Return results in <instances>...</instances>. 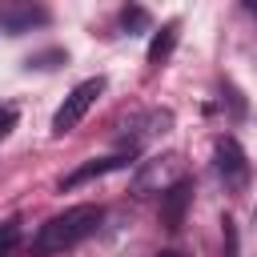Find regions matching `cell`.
Segmentation results:
<instances>
[{
	"instance_id": "cell-1",
	"label": "cell",
	"mask_w": 257,
	"mask_h": 257,
	"mask_svg": "<svg viewBox=\"0 0 257 257\" xmlns=\"http://www.w3.org/2000/svg\"><path fill=\"white\" fill-rule=\"evenodd\" d=\"M100 217H104V213H100L96 205H72V209H64V213L48 217V221L36 229V237H32V253H36V257H48V253H64V249L80 245L84 237L96 233Z\"/></svg>"
},
{
	"instance_id": "cell-2",
	"label": "cell",
	"mask_w": 257,
	"mask_h": 257,
	"mask_svg": "<svg viewBox=\"0 0 257 257\" xmlns=\"http://www.w3.org/2000/svg\"><path fill=\"white\" fill-rule=\"evenodd\" d=\"M100 92H104V76H88V80H80V84L64 96V104L52 112V137L72 133V128L88 116V108L100 100Z\"/></svg>"
},
{
	"instance_id": "cell-3",
	"label": "cell",
	"mask_w": 257,
	"mask_h": 257,
	"mask_svg": "<svg viewBox=\"0 0 257 257\" xmlns=\"http://www.w3.org/2000/svg\"><path fill=\"white\" fill-rule=\"evenodd\" d=\"M213 169H217V177H221V185L229 193H241L249 185V157L233 137H221L213 145Z\"/></svg>"
},
{
	"instance_id": "cell-4",
	"label": "cell",
	"mask_w": 257,
	"mask_h": 257,
	"mask_svg": "<svg viewBox=\"0 0 257 257\" xmlns=\"http://www.w3.org/2000/svg\"><path fill=\"white\" fill-rule=\"evenodd\" d=\"M189 201H193V185H189L185 177H181V181H173V185L161 193V225H165V229H181Z\"/></svg>"
},
{
	"instance_id": "cell-5",
	"label": "cell",
	"mask_w": 257,
	"mask_h": 257,
	"mask_svg": "<svg viewBox=\"0 0 257 257\" xmlns=\"http://www.w3.org/2000/svg\"><path fill=\"white\" fill-rule=\"evenodd\" d=\"M124 165H133V153H112V157H100V161H88V165H80V169H72L68 177H60V193H64V189H76V185H84V181H92V177H104V173H116V169H124Z\"/></svg>"
},
{
	"instance_id": "cell-6",
	"label": "cell",
	"mask_w": 257,
	"mask_h": 257,
	"mask_svg": "<svg viewBox=\"0 0 257 257\" xmlns=\"http://www.w3.org/2000/svg\"><path fill=\"white\" fill-rule=\"evenodd\" d=\"M48 24V12L44 8H32V4H0V28L8 36H20L28 28H40Z\"/></svg>"
},
{
	"instance_id": "cell-7",
	"label": "cell",
	"mask_w": 257,
	"mask_h": 257,
	"mask_svg": "<svg viewBox=\"0 0 257 257\" xmlns=\"http://www.w3.org/2000/svg\"><path fill=\"white\" fill-rule=\"evenodd\" d=\"M177 36H181V20H165L161 32H153V40H149V64H153V68H161V64L173 56Z\"/></svg>"
},
{
	"instance_id": "cell-8",
	"label": "cell",
	"mask_w": 257,
	"mask_h": 257,
	"mask_svg": "<svg viewBox=\"0 0 257 257\" xmlns=\"http://www.w3.org/2000/svg\"><path fill=\"white\" fill-rule=\"evenodd\" d=\"M120 24H124L128 32H149V28H153V16H149L141 4H128V8H120Z\"/></svg>"
},
{
	"instance_id": "cell-9",
	"label": "cell",
	"mask_w": 257,
	"mask_h": 257,
	"mask_svg": "<svg viewBox=\"0 0 257 257\" xmlns=\"http://www.w3.org/2000/svg\"><path fill=\"white\" fill-rule=\"evenodd\" d=\"M20 245V221H4L0 225V257H8Z\"/></svg>"
},
{
	"instance_id": "cell-10",
	"label": "cell",
	"mask_w": 257,
	"mask_h": 257,
	"mask_svg": "<svg viewBox=\"0 0 257 257\" xmlns=\"http://www.w3.org/2000/svg\"><path fill=\"white\" fill-rule=\"evenodd\" d=\"M16 116H20V112H16V104H0V141L16 128Z\"/></svg>"
},
{
	"instance_id": "cell-11",
	"label": "cell",
	"mask_w": 257,
	"mask_h": 257,
	"mask_svg": "<svg viewBox=\"0 0 257 257\" xmlns=\"http://www.w3.org/2000/svg\"><path fill=\"white\" fill-rule=\"evenodd\" d=\"M161 257H181V253H173V249H165V253H161Z\"/></svg>"
}]
</instances>
